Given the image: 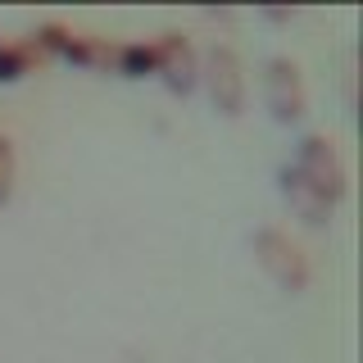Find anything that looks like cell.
Returning <instances> with one entry per match:
<instances>
[{
	"label": "cell",
	"instance_id": "cell-1",
	"mask_svg": "<svg viewBox=\"0 0 363 363\" xmlns=\"http://www.w3.org/2000/svg\"><path fill=\"white\" fill-rule=\"evenodd\" d=\"M291 168L304 177V186H309L313 196L327 204V209H336V204L345 200V191H350V173H345V164H340L336 145L327 141V136H304V141L295 145Z\"/></svg>",
	"mask_w": 363,
	"mask_h": 363
},
{
	"label": "cell",
	"instance_id": "cell-2",
	"mask_svg": "<svg viewBox=\"0 0 363 363\" xmlns=\"http://www.w3.org/2000/svg\"><path fill=\"white\" fill-rule=\"evenodd\" d=\"M255 259L281 291H304L309 286V259H304L300 245H295L286 232H277V227H259L255 232Z\"/></svg>",
	"mask_w": 363,
	"mask_h": 363
},
{
	"label": "cell",
	"instance_id": "cell-3",
	"mask_svg": "<svg viewBox=\"0 0 363 363\" xmlns=\"http://www.w3.org/2000/svg\"><path fill=\"white\" fill-rule=\"evenodd\" d=\"M204 82H209V96L218 105L223 118H236L245 109V73L241 60H236L232 45H213L209 60H204Z\"/></svg>",
	"mask_w": 363,
	"mask_h": 363
},
{
	"label": "cell",
	"instance_id": "cell-4",
	"mask_svg": "<svg viewBox=\"0 0 363 363\" xmlns=\"http://www.w3.org/2000/svg\"><path fill=\"white\" fill-rule=\"evenodd\" d=\"M32 45H37L41 55H60V60L73 64V68H109L113 50H118V45L91 41V37H73V32L60 28V23H45L37 37H32Z\"/></svg>",
	"mask_w": 363,
	"mask_h": 363
},
{
	"label": "cell",
	"instance_id": "cell-5",
	"mask_svg": "<svg viewBox=\"0 0 363 363\" xmlns=\"http://www.w3.org/2000/svg\"><path fill=\"white\" fill-rule=\"evenodd\" d=\"M264 96H268V109L277 123H300L304 118V82H300V68H295L286 55L268 60V73H264Z\"/></svg>",
	"mask_w": 363,
	"mask_h": 363
},
{
	"label": "cell",
	"instance_id": "cell-6",
	"mask_svg": "<svg viewBox=\"0 0 363 363\" xmlns=\"http://www.w3.org/2000/svg\"><path fill=\"white\" fill-rule=\"evenodd\" d=\"M155 73L164 77V86L173 91V96H191L196 82H200V64H196L191 41L177 37V32H164V37L155 41Z\"/></svg>",
	"mask_w": 363,
	"mask_h": 363
},
{
	"label": "cell",
	"instance_id": "cell-7",
	"mask_svg": "<svg viewBox=\"0 0 363 363\" xmlns=\"http://www.w3.org/2000/svg\"><path fill=\"white\" fill-rule=\"evenodd\" d=\"M281 196H286V200H291V209H295V213H300V218H304V223H323V218H327V213H332V209H327V204H323V200H318V196H313V191H309V186H304V177H300V173H295V168H291V164H286V168H281Z\"/></svg>",
	"mask_w": 363,
	"mask_h": 363
},
{
	"label": "cell",
	"instance_id": "cell-8",
	"mask_svg": "<svg viewBox=\"0 0 363 363\" xmlns=\"http://www.w3.org/2000/svg\"><path fill=\"white\" fill-rule=\"evenodd\" d=\"M37 60H41V50L32 45V37L28 41H14V45H0V82H23V77L37 68Z\"/></svg>",
	"mask_w": 363,
	"mask_h": 363
},
{
	"label": "cell",
	"instance_id": "cell-9",
	"mask_svg": "<svg viewBox=\"0 0 363 363\" xmlns=\"http://www.w3.org/2000/svg\"><path fill=\"white\" fill-rule=\"evenodd\" d=\"M113 68L123 77H150L155 73V41H128L113 50Z\"/></svg>",
	"mask_w": 363,
	"mask_h": 363
},
{
	"label": "cell",
	"instance_id": "cell-10",
	"mask_svg": "<svg viewBox=\"0 0 363 363\" xmlns=\"http://www.w3.org/2000/svg\"><path fill=\"white\" fill-rule=\"evenodd\" d=\"M9 182H14V150H9V141L0 136V204L9 200Z\"/></svg>",
	"mask_w": 363,
	"mask_h": 363
}]
</instances>
